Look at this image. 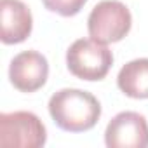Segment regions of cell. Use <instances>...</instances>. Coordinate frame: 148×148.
I'll use <instances>...</instances> for the list:
<instances>
[{
    "label": "cell",
    "instance_id": "obj_5",
    "mask_svg": "<svg viewBox=\"0 0 148 148\" xmlns=\"http://www.w3.org/2000/svg\"><path fill=\"white\" fill-rule=\"evenodd\" d=\"M105 143L108 148H146L148 122L138 112H120L106 125Z\"/></svg>",
    "mask_w": 148,
    "mask_h": 148
},
{
    "label": "cell",
    "instance_id": "obj_4",
    "mask_svg": "<svg viewBox=\"0 0 148 148\" xmlns=\"http://www.w3.org/2000/svg\"><path fill=\"white\" fill-rule=\"evenodd\" d=\"M47 131L32 112H11L0 115V145L5 148H40L45 145Z\"/></svg>",
    "mask_w": 148,
    "mask_h": 148
},
{
    "label": "cell",
    "instance_id": "obj_9",
    "mask_svg": "<svg viewBox=\"0 0 148 148\" xmlns=\"http://www.w3.org/2000/svg\"><path fill=\"white\" fill-rule=\"evenodd\" d=\"M87 0H42L45 9L51 12H56L63 18H71L82 11Z\"/></svg>",
    "mask_w": 148,
    "mask_h": 148
},
{
    "label": "cell",
    "instance_id": "obj_7",
    "mask_svg": "<svg viewBox=\"0 0 148 148\" xmlns=\"http://www.w3.org/2000/svg\"><path fill=\"white\" fill-rule=\"evenodd\" d=\"M0 38L4 44L25 42L33 28L30 7L21 0H0Z\"/></svg>",
    "mask_w": 148,
    "mask_h": 148
},
{
    "label": "cell",
    "instance_id": "obj_3",
    "mask_svg": "<svg viewBox=\"0 0 148 148\" xmlns=\"http://www.w3.org/2000/svg\"><path fill=\"white\" fill-rule=\"evenodd\" d=\"M131 25V12L119 0H103L96 4L87 19L89 37L101 44L120 42L129 33Z\"/></svg>",
    "mask_w": 148,
    "mask_h": 148
},
{
    "label": "cell",
    "instance_id": "obj_1",
    "mask_svg": "<svg viewBox=\"0 0 148 148\" xmlns=\"http://www.w3.org/2000/svg\"><path fill=\"white\" fill-rule=\"evenodd\" d=\"M47 106L54 124L68 132L89 131L101 117L99 101L82 89H61L51 96Z\"/></svg>",
    "mask_w": 148,
    "mask_h": 148
},
{
    "label": "cell",
    "instance_id": "obj_2",
    "mask_svg": "<svg viewBox=\"0 0 148 148\" xmlns=\"http://www.w3.org/2000/svg\"><path fill=\"white\" fill-rule=\"evenodd\" d=\"M113 64V52L94 38H79L66 51V66L82 80H103Z\"/></svg>",
    "mask_w": 148,
    "mask_h": 148
},
{
    "label": "cell",
    "instance_id": "obj_8",
    "mask_svg": "<svg viewBox=\"0 0 148 148\" xmlns=\"http://www.w3.org/2000/svg\"><path fill=\"white\" fill-rule=\"evenodd\" d=\"M119 89L132 99L148 98V58H139L125 63L117 77Z\"/></svg>",
    "mask_w": 148,
    "mask_h": 148
},
{
    "label": "cell",
    "instance_id": "obj_6",
    "mask_svg": "<svg viewBox=\"0 0 148 148\" xmlns=\"http://www.w3.org/2000/svg\"><path fill=\"white\" fill-rule=\"evenodd\" d=\"M49 77V63L37 51H23L16 54L9 64L11 84L21 92L38 91Z\"/></svg>",
    "mask_w": 148,
    "mask_h": 148
}]
</instances>
